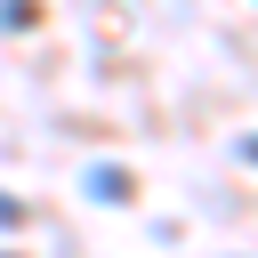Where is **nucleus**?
I'll list each match as a JSON object with an SVG mask.
<instances>
[{
    "label": "nucleus",
    "mask_w": 258,
    "mask_h": 258,
    "mask_svg": "<svg viewBox=\"0 0 258 258\" xmlns=\"http://www.w3.org/2000/svg\"><path fill=\"white\" fill-rule=\"evenodd\" d=\"M89 185H97L105 202H129V177H121V169H89Z\"/></svg>",
    "instance_id": "f257e3e1"
}]
</instances>
